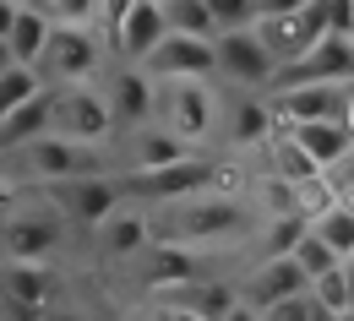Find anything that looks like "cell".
<instances>
[{
	"label": "cell",
	"instance_id": "22",
	"mask_svg": "<svg viewBox=\"0 0 354 321\" xmlns=\"http://www.w3.org/2000/svg\"><path fill=\"white\" fill-rule=\"evenodd\" d=\"M49 33H55V22H49L44 11H39V6H22V11H17V22H11V33H6L11 60L39 71V60H44V49H49Z\"/></svg>",
	"mask_w": 354,
	"mask_h": 321
},
{
	"label": "cell",
	"instance_id": "16",
	"mask_svg": "<svg viewBox=\"0 0 354 321\" xmlns=\"http://www.w3.org/2000/svg\"><path fill=\"white\" fill-rule=\"evenodd\" d=\"M354 88H289L272 98V120L306 126V120H344V104Z\"/></svg>",
	"mask_w": 354,
	"mask_h": 321
},
{
	"label": "cell",
	"instance_id": "9",
	"mask_svg": "<svg viewBox=\"0 0 354 321\" xmlns=\"http://www.w3.org/2000/svg\"><path fill=\"white\" fill-rule=\"evenodd\" d=\"M213 164L202 158V153H185L180 164H164V169H147V175H131V191L142 202H191V196H213Z\"/></svg>",
	"mask_w": 354,
	"mask_h": 321
},
{
	"label": "cell",
	"instance_id": "7",
	"mask_svg": "<svg viewBox=\"0 0 354 321\" xmlns=\"http://www.w3.org/2000/svg\"><path fill=\"white\" fill-rule=\"evenodd\" d=\"M44 196L55 202V213H60L71 229H98L104 218H115V213H120V202H126V185L115 180V175H82V180L49 185Z\"/></svg>",
	"mask_w": 354,
	"mask_h": 321
},
{
	"label": "cell",
	"instance_id": "27",
	"mask_svg": "<svg viewBox=\"0 0 354 321\" xmlns=\"http://www.w3.org/2000/svg\"><path fill=\"white\" fill-rule=\"evenodd\" d=\"M267 164H272V180H289V185H306V180H316V175H322L306 153H300V142H289V137H272Z\"/></svg>",
	"mask_w": 354,
	"mask_h": 321
},
{
	"label": "cell",
	"instance_id": "49",
	"mask_svg": "<svg viewBox=\"0 0 354 321\" xmlns=\"http://www.w3.org/2000/svg\"><path fill=\"white\" fill-rule=\"evenodd\" d=\"M349 39H354V22H349Z\"/></svg>",
	"mask_w": 354,
	"mask_h": 321
},
{
	"label": "cell",
	"instance_id": "24",
	"mask_svg": "<svg viewBox=\"0 0 354 321\" xmlns=\"http://www.w3.org/2000/svg\"><path fill=\"white\" fill-rule=\"evenodd\" d=\"M185 158V142L175 131H164V126H142L131 131V169L136 175H147V169H164V164H180Z\"/></svg>",
	"mask_w": 354,
	"mask_h": 321
},
{
	"label": "cell",
	"instance_id": "47",
	"mask_svg": "<svg viewBox=\"0 0 354 321\" xmlns=\"http://www.w3.org/2000/svg\"><path fill=\"white\" fill-rule=\"evenodd\" d=\"M11 6H33V0H11Z\"/></svg>",
	"mask_w": 354,
	"mask_h": 321
},
{
	"label": "cell",
	"instance_id": "20",
	"mask_svg": "<svg viewBox=\"0 0 354 321\" xmlns=\"http://www.w3.org/2000/svg\"><path fill=\"white\" fill-rule=\"evenodd\" d=\"M0 294L11 305H33V311H49L55 305V273L44 262H6L0 273Z\"/></svg>",
	"mask_w": 354,
	"mask_h": 321
},
{
	"label": "cell",
	"instance_id": "4",
	"mask_svg": "<svg viewBox=\"0 0 354 321\" xmlns=\"http://www.w3.org/2000/svg\"><path fill=\"white\" fill-rule=\"evenodd\" d=\"M49 137L82 142V147H104L115 137V115L109 98L98 88H49Z\"/></svg>",
	"mask_w": 354,
	"mask_h": 321
},
{
	"label": "cell",
	"instance_id": "44",
	"mask_svg": "<svg viewBox=\"0 0 354 321\" xmlns=\"http://www.w3.org/2000/svg\"><path fill=\"white\" fill-rule=\"evenodd\" d=\"M344 126H349V137H354V93H349V104H344Z\"/></svg>",
	"mask_w": 354,
	"mask_h": 321
},
{
	"label": "cell",
	"instance_id": "34",
	"mask_svg": "<svg viewBox=\"0 0 354 321\" xmlns=\"http://www.w3.org/2000/svg\"><path fill=\"white\" fill-rule=\"evenodd\" d=\"M218 33H234V28H257V6L251 0H207Z\"/></svg>",
	"mask_w": 354,
	"mask_h": 321
},
{
	"label": "cell",
	"instance_id": "40",
	"mask_svg": "<svg viewBox=\"0 0 354 321\" xmlns=\"http://www.w3.org/2000/svg\"><path fill=\"white\" fill-rule=\"evenodd\" d=\"M158 321H207V316H196V311H180V305H158Z\"/></svg>",
	"mask_w": 354,
	"mask_h": 321
},
{
	"label": "cell",
	"instance_id": "26",
	"mask_svg": "<svg viewBox=\"0 0 354 321\" xmlns=\"http://www.w3.org/2000/svg\"><path fill=\"white\" fill-rule=\"evenodd\" d=\"M164 22H169V33H185V39H218L207 0H164Z\"/></svg>",
	"mask_w": 354,
	"mask_h": 321
},
{
	"label": "cell",
	"instance_id": "25",
	"mask_svg": "<svg viewBox=\"0 0 354 321\" xmlns=\"http://www.w3.org/2000/svg\"><path fill=\"white\" fill-rule=\"evenodd\" d=\"M49 82L44 71H33V66H11V71H0V126L17 115V109H28L33 98H44Z\"/></svg>",
	"mask_w": 354,
	"mask_h": 321
},
{
	"label": "cell",
	"instance_id": "37",
	"mask_svg": "<svg viewBox=\"0 0 354 321\" xmlns=\"http://www.w3.org/2000/svg\"><path fill=\"white\" fill-rule=\"evenodd\" d=\"M310 0H262L257 6V17H289V11H306Z\"/></svg>",
	"mask_w": 354,
	"mask_h": 321
},
{
	"label": "cell",
	"instance_id": "46",
	"mask_svg": "<svg viewBox=\"0 0 354 321\" xmlns=\"http://www.w3.org/2000/svg\"><path fill=\"white\" fill-rule=\"evenodd\" d=\"M338 321H354V311H344V316H338Z\"/></svg>",
	"mask_w": 354,
	"mask_h": 321
},
{
	"label": "cell",
	"instance_id": "8",
	"mask_svg": "<svg viewBox=\"0 0 354 321\" xmlns=\"http://www.w3.org/2000/svg\"><path fill=\"white\" fill-rule=\"evenodd\" d=\"M158 126L175 131L185 147L218 126V98L207 82H158Z\"/></svg>",
	"mask_w": 354,
	"mask_h": 321
},
{
	"label": "cell",
	"instance_id": "28",
	"mask_svg": "<svg viewBox=\"0 0 354 321\" xmlns=\"http://www.w3.org/2000/svg\"><path fill=\"white\" fill-rule=\"evenodd\" d=\"M33 137H49V93L33 98L28 109H17V115L0 126V147H22V142H33Z\"/></svg>",
	"mask_w": 354,
	"mask_h": 321
},
{
	"label": "cell",
	"instance_id": "6",
	"mask_svg": "<svg viewBox=\"0 0 354 321\" xmlns=\"http://www.w3.org/2000/svg\"><path fill=\"white\" fill-rule=\"evenodd\" d=\"M104 49L109 44H104L98 28H55L39 71H44V82H55V88H82V82H93L104 71Z\"/></svg>",
	"mask_w": 354,
	"mask_h": 321
},
{
	"label": "cell",
	"instance_id": "1",
	"mask_svg": "<svg viewBox=\"0 0 354 321\" xmlns=\"http://www.w3.org/2000/svg\"><path fill=\"white\" fill-rule=\"evenodd\" d=\"M6 164L28 185L49 191V185H60V180L104 175V147H82V142H66V137H33V142H22V147H6Z\"/></svg>",
	"mask_w": 354,
	"mask_h": 321
},
{
	"label": "cell",
	"instance_id": "32",
	"mask_svg": "<svg viewBox=\"0 0 354 321\" xmlns=\"http://www.w3.org/2000/svg\"><path fill=\"white\" fill-rule=\"evenodd\" d=\"M55 28H98V0H33Z\"/></svg>",
	"mask_w": 354,
	"mask_h": 321
},
{
	"label": "cell",
	"instance_id": "51",
	"mask_svg": "<svg viewBox=\"0 0 354 321\" xmlns=\"http://www.w3.org/2000/svg\"><path fill=\"white\" fill-rule=\"evenodd\" d=\"M158 6H164V0H158Z\"/></svg>",
	"mask_w": 354,
	"mask_h": 321
},
{
	"label": "cell",
	"instance_id": "14",
	"mask_svg": "<svg viewBox=\"0 0 354 321\" xmlns=\"http://www.w3.org/2000/svg\"><path fill=\"white\" fill-rule=\"evenodd\" d=\"M300 294H310V278L295 267V256H272V262H262L257 273H251V283H245V305L251 311H272V305H283V300H300Z\"/></svg>",
	"mask_w": 354,
	"mask_h": 321
},
{
	"label": "cell",
	"instance_id": "23",
	"mask_svg": "<svg viewBox=\"0 0 354 321\" xmlns=\"http://www.w3.org/2000/svg\"><path fill=\"white\" fill-rule=\"evenodd\" d=\"M164 305H180V311H196V316H207V321H223L234 305H240V294H234L229 283L196 278V283H185V289H175V294H164Z\"/></svg>",
	"mask_w": 354,
	"mask_h": 321
},
{
	"label": "cell",
	"instance_id": "2",
	"mask_svg": "<svg viewBox=\"0 0 354 321\" xmlns=\"http://www.w3.org/2000/svg\"><path fill=\"white\" fill-rule=\"evenodd\" d=\"M245 224L240 202L229 196H191V202H169V213L153 224V240H175V245H207V240H229Z\"/></svg>",
	"mask_w": 354,
	"mask_h": 321
},
{
	"label": "cell",
	"instance_id": "43",
	"mask_svg": "<svg viewBox=\"0 0 354 321\" xmlns=\"http://www.w3.org/2000/svg\"><path fill=\"white\" fill-rule=\"evenodd\" d=\"M11 66H17V60H11V44L0 39V71H11Z\"/></svg>",
	"mask_w": 354,
	"mask_h": 321
},
{
	"label": "cell",
	"instance_id": "39",
	"mask_svg": "<svg viewBox=\"0 0 354 321\" xmlns=\"http://www.w3.org/2000/svg\"><path fill=\"white\" fill-rule=\"evenodd\" d=\"M44 321H88V316H82V311H71V305H60V300H55V305H49V311H44Z\"/></svg>",
	"mask_w": 354,
	"mask_h": 321
},
{
	"label": "cell",
	"instance_id": "29",
	"mask_svg": "<svg viewBox=\"0 0 354 321\" xmlns=\"http://www.w3.org/2000/svg\"><path fill=\"white\" fill-rule=\"evenodd\" d=\"M310 229H316L327 245H333V251H338V262H354V207H349V202L327 207V213H322Z\"/></svg>",
	"mask_w": 354,
	"mask_h": 321
},
{
	"label": "cell",
	"instance_id": "13",
	"mask_svg": "<svg viewBox=\"0 0 354 321\" xmlns=\"http://www.w3.org/2000/svg\"><path fill=\"white\" fill-rule=\"evenodd\" d=\"M213 49H218V71L229 82H240V88H262V82H272V71H278V60L267 55V44L257 39V28L218 33Z\"/></svg>",
	"mask_w": 354,
	"mask_h": 321
},
{
	"label": "cell",
	"instance_id": "15",
	"mask_svg": "<svg viewBox=\"0 0 354 321\" xmlns=\"http://www.w3.org/2000/svg\"><path fill=\"white\" fill-rule=\"evenodd\" d=\"M164 39H169L164 6H158V0H136V6H131V17H126V28L115 33V44H109V49H115V55H120L126 66H142V60H147L153 49L164 44Z\"/></svg>",
	"mask_w": 354,
	"mask_h": 321
},
{
	"label": "cell",
	"instance_id": "36",
	"mask_svg": "<svg viewBox=\"0 0 354 321\" xmlns=\"http://www.w3.org/2000/svg\"><path fill=\"white\" fill-rule=\"evenodd\" d=\"M310 316H316V300H310V294H300V300H283V305L262 311V321H310Z\"/></svg>",
	"mask_w": 354,
	"mask_h": 321
},
{
	"label": "cell",
	"instance_id": "41",
	"mask_svg": "<svg viewBox=\"0 0 354 321\" xmlns=\"http://www.w3.org/2000/svg\"><path fill=\"white\" fill-rule=\"evenodd\" d=\"M17 11H22V6H11V0H0V39L11 33V22H17Z\"/></svg>",
	"mask_w": 354,
	"mask_h": 321
},
{
	"label": "cell",
	"instance_id": "18",
	"mask_svg": "<svg viewBox=\"0 0 354 321\" xmlns=\"http://www.w3.org/2000/svg\"><path fill=\"white\" fill-rule=\"evenodd\" d=\"M283 137L300 142V153H306L322 175H327L344 153H354V137H349V126H344V120H306V126H283Z\"/></svg>",
	"mask_w": 354,
	"mask_h": 321
},
{
	"label": "cell",
	"instance_id": "21",
	"mask_svg": "<svg viewBox=\"0 0 354 321\" xmlns=\"http://www.w3.org/2000/svg\"><path fill=\"white\" fill-rule=\"evenodd\" d=\"M223 131L234 147H257V142L272 137V104L251 98V93H234L229 98V115H223Z\"/></svg>",
	"mask_w": 354,
	"mask_h": 321
},
{
	"label": "cell",
	"instance_id": "3",
	"mask_svg": "<svg viewBox=\"0 0 354 321\" xmlns=\"http://www.w3.org/2000/svg\"><path fill=\"white\" fill-rule=\"evenodd\" d=\"M66 229H71V224L55 213V202H49V196H33V202L11 207V218L0 224V251H6V262H49V256L60 251Z\"/></svg>",
	"mask_w": 354,
	"mask_h": 321
},
{
	"label": "cell",
	"instance_id": "10",
	"mask_svg": "<svg viewBox=\"0 0 354 321\" xmlns=\"http://www.w3.org/2000/svg\"><path fill=\"white\" fill-rule=\"evenodd\" d=\"M322 33H327L322 0H310L306 11H289V17H257V39L267 44V55H272L278 66H295L300 55H310Z\"/></svg>",
	"mask_w": 354,
	"mask_h": 321
},
{
	"label": "cell",
	"instance_id": "31",
	"mask_svg": "<svg viewBox=\"0 0 354 321\" xmlns=\"http://www.w3.org/2000/svg\"><path fill=\"white\" fill-rule=\"evenodd\" d=\"M295 267H300V273L316 283L322 273H333V267H344V262H338V251H333V245H327L316 229H306V240L295 245Z\"/></svg>",
	"mask_w": 354,
	"mask_h": 321
},
{
	"label": "cell",
	"instance_id": "38",
	"mask_svg": "<svg viewBox=\"0 0 354 321\" xmlns=\"http://www.w3.org/2000/svg\"><path fill=\"white\" fill-rule=\"evenodd\" d=\"M0 321H44V311H33V305H11V300H6Z\"/></svg>",
	"mask_w": 354,
	"mask_h": 321
},
{
	"label": "cell",
	"instance_id": "11",
	"mask_svg": "<svg viewBox=\"0 0 354 321\" xmlns=\"http://www.w3.org/2000/svg\"><path fill=\"white\" fill-rule=\"evenodd\" d=\"M142 71L153 82H207L218 71V49L213 39H185V33H169L164 44L142 60Z\"/></svg>",
	"mask_w": 354,
	"mask_h": 321
},
{
	"label": "cell",
	"instance_id": "33",
	"mask_svg": "<svg viewBox=\"0 0 354 321\" xmlns=\"http://www.w3.org/2000/svg\"><path fill=\"white\" fill-rule=\"evenodd\" d=\"M310 300L322 305V311H333V316H344L349 311V273L344 267H333V273H322L310 283Z\"/></svg>",
	"mask_w": 354,
	"mask_h": 321
},
{
	"label": "cell",
	"instance_id": "12",
	"mask_svg": "<svg viewBox=\"0 0 354 321\" xmlns=\"http://www.w3.org/2000/svg\"><path fill=\"white\" fill-rule=\"evenodd\" d=\"M104 98H109L115 131H142V126H153V115H158V82H153L142 66H120V71H109Z\"/></svg>",
	"mask_w": 354,
	"mask_h": 321
},
{
	"label": "cell",
	"instance_id": "45",
	"mask_svg": "<svg viewBox=\"0 0 354 321\" xmlns=\"http://www.w3.org/2000/svg\"><path fill=\"white\" fill-rule=\"evenodd\" d=\"M344 273H349V311H354V262H344Z\"/></svg>",
	"mask_w": 354,
	"mask_h": 321
},
{
	"label": "cell",
	"instance_id": "48",
	"mask_svg": "<svg viewBox=\"0 0 354 321\" xmlns=\"http://www.w3.org/2000/svg\"><path fill=\"white\" fill-rule=\"evenodd\" d=\"M0 311H6V294H0Z\"/></svg>",
	"mask_w": 354,
	"mask_h": 321
},
{
	"label": "cell",
	"instance_id": "17",
	"mask_svg": "<svg viewBox=\"0 0 354 321\" xmlns=\"http://www.w3.org/2000/svg\"><path fill=\"white\" fill-rule=\"evenodd\" d=\"M142 256H147L142 278H147V289H153L158 300L202 278V273H196V251H191V245H175V240H153V245H147Z\"/></svg>",
	"mask_w": 354,
	"mask_h": 321
},
{
	"label": "cell",
	"instance_id": "5",
	"mask_svg": "<svg viewBox=\"0 0 354 321\" xmlns=\"http://www.w3.org/2000/svg\"><path fill=\"white\" fill-rule=\"evenodd\" d=\"M289 88H354V39L349 33H322L310 55H300L295 66L272 71V93Z\"/></svg>",
	"mask_w": 354,
	"mask_h": 321
},
{
	"label": "cell",
	"instance_id": "30",
	"mask_svg": "<svg viewBox=\"0 0 354 321\" xmlns=\"http://www.w3.org/2000/svg\"><path fill=\"white\" fill-rule=\"evenodd\" d=\"M310 218H300V213H283V218H272L267 224V240H262V262H272V256H295V245L306 240Z\"/></svg>",
	"mask_w": 354,
	"mask_h": 321
},
{
	"label": "cell",
	"instance_id": "35",
	"mask_svg": "<svg viewBox=\"0 0 354 321\" xmlns=\"http://www.w3.org/2000/svg\"><path fill=\"white\" fill-rule=\"evenodd\" d=\"M131 6H136V0H98V33H104V44H115V33L126 28Z\"/></svg>",
	"mask_w": 354,
	"mask_h": 321
},
{
	"label": "cell",
	"instance_id": "19",
	"mask_svg": "<svg viewBox=\"0 0 354 321\" xmlns=\"http://www.w3.org/2000/svg\"><path fill=\"white\" fill-rule=\"evenodd\" d=\"M93 240H98V251H104L109 262L142 256V251L153 245V218H147V213H131V207H120L115 218H104V224L93 229Z\"/></svg>",
	"mask_w": 354,
	"mask_h": 321
},
{
	"label": "cell",
	"instance_id": "50",
	"mask_svg": "<svg viewBox=\"0 0 354 321\" xmlns=\"http://www.w3.org/2000/svg\"><path fill=\"white\" fill-rule=\"evenodd\" d=\"M251 6H262V0H251Z\"/></svg>",
	"mask_w": 354,
	"mask_h": 321
},
{
	"label": "cell",
	"instance_id": "42",
	"mask_svg": "<svg viewBox=\"0 0 354 321\" xmlns=\"http://www.w3.org/2000/svg\"><path fill=\"white\" fill-rule=\"evenodd\" d=\"M223 321H262V311H251V305L240 300V305H234V311H229V316H223Z\"/></svg>",
	"mask_w": 354,
	"mask_h": 321
}]
</instances>
